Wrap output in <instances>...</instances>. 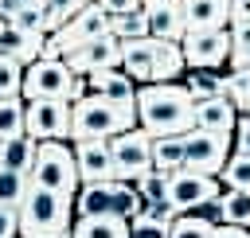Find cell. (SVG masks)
<instances>
[{
  "mask_svg": "<svg viewBox=\"0 0 250 238\" xmlns=\"http://www.w3.org/2000/svg\"><path fill=\"white\" fill-rule=\"evenodd\" d=\"M137 125L156 137H184L195 129V101L184 82H148L137 86Z\"/></svg>",
  "mask_w": 250,
  "mask_h": 238,
  "instance_id": "cell-1",
  "label": "cell"
},
{
  "mask_svg": "<svg viewBox=\"0 0 250 238\" xmlns=\"http://www.w3.org/2000/svg\"><path fill=\"white\" fill-rule=\"evenodd\" d=\"M74 226V199L39 183H27L20 203V238H70Z\"/></svg>",
  "mask_w": 250,
  "mask_h": 238,
  "instance_id": "cell-2",
  "label": "cell"
},
{
  "mask_svg": "<svg viewBox=\"0 0 250 238\" xmlns=\"http://www.w3.org/2000/svg\"><path fill=\"white\" fill-rule=\"evenodd\" d=\"M133 125L137 105H117L98 94H82L78 101H70V140H113Z\"/></svg>",
  "mask_w": 250,
  "mask_h": 238,
  "instance_id": "cell-3",
  "label": "cell"
},
{
  "mask_svg": "<svg viewBox=\"0 0 250 238\" xmlns=\"http://www.w3.org/2000/svg\"><path fill=\"white\" fill-rule=\"evenodd\" d=\"M86 90V78L74 74L62 59H35L31 66H23V90L20 98L23 101H35V98H59V101H78Z\"/></svg>",
  "mask_w": 250,
  "mask_h": 238,
  "instance_id": "cell-4",
  "label": "cell"
},
{
  "mask_svg": "<svg viewBox=\"0 0 250 238\" xmlns=\"http://www.w3.org/2000/svg\"><path fill=\"white\" fill-rule=\"evenodd\" d=\"M31 183L62 191L74 199L78 191V168H74V144L70 140H39L35 148V164H31Z\"/></svg>",
  "mask_w": 250,
  "mask_h": 238,
  "instance_id": "cell-5",
  "label": "cell"
},
{
  "mask_svg": "<svg viewBox=\"0 0 250 238\" xmlns=\"http://www.w3.org/2000/svg\"><path fill=\"white\" fill-rule=\"evenodd\" d=\"M109 152H113V179L137 183V179H145L152 172V137L141 125L117 133L109 140Z\"/></svg>",
  "mask_w": 250,
  "mask_h": 238,
  "instance_id": "cell-6",
  "label": "cell"
},
{
  "mask_svg": "<svg viewBox=\"0 0 250 238\" xmlns=\"http://www.w3.org/2000/svg\"><path fill=\"white\" fill-rule=\"evenodd\" d=\"M180 51H184L188 70H195V66L219 70L230 59V27L227 23L223 27H191V31H184Z\"/></svg>",
  "mask_w": 250,
  "mask_h": 238,
  "instance_id": "cell-7",
  "label": "cell"
},
{
  "mask_svg": "<svg viewBox=\"0 0 250 238\" xmlns=\"http://www.w3.org/2000/svg\"><path fill=\"white\" fill-rule=\"evenodd\" d=\"M230 152V137L227 133H211V129H188L184 133V168L199 172V176H219Z\"/></svg>",
  "mask_w": 250,
  "mask_h": 238,
  "instance_id": "cell-8",
  "label": "cell"
},
{
  "mask_svg": "<svg viewBox=\"0 0 250 238\" xmlns=\"http://www.w3.org/2000/svg\"><path fill=\"white\" fill-rule=\"evenodd\" d=\"M23 125L31 140H70V101L35 98L23 109Z\"/></svg>",
  "mask_w": 250,
  "mask_h": 238,
  "instance_id": "cell-9",
  "label": "cell"
},
{
  "mask_svg": "<svg viewBox=\"0 0 250 238\" xmlns=\"http://www.w3.org/2000/svg\"><path fill=\"white\" fill-rule=\"evenodd\" d=\"M219 195H223V187H219L215 176H199V172H188V168H180L176 176H168V203H172L176 215H188L199 203L219 199Z\"/></svg>",
  "mask_w": 250,
  "mask_h": 238,
  "instance_id": "cell-10",
  "label": "cell"
},
{
  "mask_svg": "<svg viewBox=\"0 0 250 238\" xmlns=\"http://www.w3.org/2000/svg\"><path fill=\"white\" fill-rule=\"evenodd\" d=\"M62 62L74 70V74H94V70H109V66H121V39L109 31V35H98L82 47H74L70 55H62Z\"/></svg>",
  "mask_w": 250,
  "mask_h": 238,
  "instance_id": "cell-11",
  "label": "cell"
},
{
  "mask_svg": "<svg viewBox=\"0 0 250 238\" xmlns=\"http://www.w3.org/2000/svg\"><path fill=\"white\" fill-rule=\"evenodd\" d=\"M74 168H78V183H105V179H113L109 140H74Z\"/></svg>",
  "mask_w": 250,
  "mask_h": 238,
  "instance_id": "cell-12",
  "label": "cell"
},
{
  "mask_svg": "<svg viewBox=\"0 0 250 238\" xmlns=\"http://www.w3.org/2000/svg\"><path fill=\"white\" fill-rule=\"evenodd\" d=\"M141 12H145V20H148V35H152V39H172V43L184 39L188 27H184V8H180V0H145Z\"/></svg>",
  "mask_w": 250,
  "mask_h": 238,
  "instance_id": "cell-13",
  "label": "cell"
},
{
  "mask_svg": "<svg viewBox=\"0 0 250 238\" xmlns=\"http://www.w3.org/2000/svg\"><path fill=\"white\" fill-rule=\"evenodd\" d=\"M86 90L98 94V98H105V101H117V105H137V82H133L121 66L86 74Z\"/></svg>",
  "mask_w": 250,
  "mask_h": 238,
  "instance_id": "cell-14",
  "label": "cell"
},
{
  "mask_svg": "<svg viewBox=\"0 0 250 238\" xmlns=\"http://www.w3.org/2000/svg\"><path fill=\"white\" fill-rule=\"evenodd\" d=\"M43 47H47V31H27V27L8 23L0 35V55L16 59L20 66H31L35 59H43Z\"/></svg>",
  "mask_w": 250,
  "mask_h": 238,
  "instance_id": "cell-15",
  "label": "cell"
},
{
  "mask_svg": "<svg viewBox=\"0 0 250 238\" xmlns=\"http://www.w3.org/2000/svg\"><path fill=\"white\" fill-rule=\"evenodd\" d=\"M152 55H156V39H152V35L121 39V70H125L137 86H148V82H152Z\"/></svg>",
  "mask_w": 250,
  "mask_h": 238,
  "instance_id": "cell-16",
  "label": "cell"
},
{
  "mask_svg": "<svg viewBox=\"0 0 250 238\" xmlns=\"http://www.w3.org/2000/svg\"><path fill=\"white\" fill-rule=\"evenodd\" d=\"M234 121H238V109L230 98H203L195 101V129H211V133H234Z\"/></svg>",
  "mask_w": 250,
  "mask_h": 238,
  "instance_id": "cell-17",
  "label": "cell"
},
{
  "mask_svg": "<svg viewBox=\"0 0 250 238\" xmlns=\"http://www.w3.org/2000/svg\"><path fill=\"white\" fill-rule=\"evenodd\" d=\"M184 27H223L230 23V0H180Z\"/></svg>",
  "mask_w": 250,
  "mask_h": 238,
  "instance_id": "cell-18",
  "label": "cell"
},
{
  "mask_svg": "<svg viewBox=\"0 0 250 238\" xmlns=\"http://www.w3.org/2000/svg\"><path fill=\"white\" fill-rule=\"evenodd\" d=\"M70 238H129V222L117 215H82L74 218Z\"/></svg>",
  "mask_w": 250,
  "mask_h": 238,
  "instance_id": "cell-19",
  "label": "cell"
},
{
  "mask_svg": "<svg viewBox=\"0 0 250 238\" xmlns=\"http://www.w3.org/2000/svg\"><path fill=\"white\" fill-rule=\"evenodd\" d=\"M184 70H188V62H184L180 43H172V39H156V55H152V82H180V78H184Z\"/></svg>",
  "mask_w": 250,
  "mask_h": 238,
  "instance_id": "cell-20",
  "label": "cell"
},
{
  "mask_svg": "<svg viewBox=\"0 0 250 238\" xmlns=\"http://www.w3.org/2000/svg\"><path fill=\"white\" fill-rule=\"evenodd\" d=\"M109 203H113V179H105V183H78V191H74V218H82V215H109Z\"/></svg>",
  "mask_w": 250,
  "mask_h": 238,
  "instance_id": "cell-21",
  "label": "cell"
},
{
  "mask_svg": "<svg viewBox=\"0 0 250 238\" xmlns=\"http://www.w3.org/2000/svg\"><path fill=\"white\" fill-rule=\"evenodd\" d=\"M35 148H39V140H31L27 133H23V137H12V140H0V164H4V168H12V172L31 176Z\"/></svg>",
  "mask_w": 250,
  "mask_h": 238,
  "instance_id": "cell-22",
  "label": "cell"
},
{
  "mask_svg": "<svg viewBox=\"0 0 250 238\" xmlns=\"http://www.w3.org/2000/svg\"><path fill=\"white\" fill-rule=\"evenodd\" d=\"M184 168V137H156L152 140V172L176 176Z\"/></svg>",
  "mask_w": 250,
  "mask_h": 238,
  "instance_id": "cell-23",
  "label": "cell"
},
{
  "mask_svg": "<svg viewBox=\"0 0 250 238\" xmlns=\"http://www.w3.org/2000/svg\"><path fill=\"white\" fill-rule=\"evenodd\" d=\"M184 86L191 94V101H203V98H219L223 94V74L219 70H207V66H195L184 74Z\"/></svg>",
  "mask_w": 250,
  "mask_h": 238,
  "instance_id": "cell-24",
  "label": "cell"
},
{
  "mask_svg": "<svg viewBox=\"0 0 250 238\" xmlns=\"http://www.w3.org/2000/svg\"><path fill=\"white\" fill-rule=\"evenodd\" d=\"M141 207H145V199H141V191H137V183H129V179H113V203H109V215H117V218H137L141 215Z\"/></svg>",
  "mask_w": 250,
  "mask_h": 238,
  "instance_id": "cell-25",
  "label": "cell"
},
{
  "mask_svg": "<svg viewBox=\"0 0 250 238\" xmlns=\"http://www.w3.org/2000/svg\"><path fill=\"white\" fill-rule=\"evenodd\" d=\"M223 98H230L238 113H246V109H250V66L223 70Z\"/></svg>",
  "mask_w": 250,
  "mask_h": 238,
  "instance_id": "cell-26",
  "label": "cell"
},
{
  "mask_svg": "<svg viewBox=\"0 0 250 238\" xmlns=\"http://www.w3.org/2000/svg\"><path fill=\"white\" fill-rule=\"evenodd\" d=\"M219 207H223V222H230V226H246V230H250V191L227 187V191L219 195Z\"/></svg>",
  "mask_w": 250,
  "mask_h": 238,
  "instance_id": "cell-27",
  "label": "cell"
},
{
  "mask_svg": "<svg viewBox=\"0 0 250 238\" xmlns=\"http://www.w3.org/2000/svg\"><path fill=\"white\" fill-rule=\"evenodd\" d=\"M23 109H27L23 98H0V140H12V137H23L27 133Z\"/></svg>",
  "mask_w": 250,
  "mask_h": 238,
  "instance_id": "cell-28",
  "label": "cell"
},
{
  "mask_svg": "<svg viewBox=\"0 0 250 238\" xmlns=\"http://www.w3.org/2000/svg\"><path fill=\"white\" fill-rule=\"evenodd\" d=\"M219 176H223V183H227V187L250 191V152H230Z\"/></svg>",
  "mask_w": 250,
  "mask_h": 238,
  "instance_id": "cell-29",
  "label": "cell"
},
{
  "mask_svg": "<svg viewBox=\"0 0 250 238\" xmlns=\"http://www.w3.org/2000/svg\"><path fill=\"white\" fill-rule=\"evenodd\" d=\"M27 176L23 172H12V168H4L0 164V203L4 207H20L23 203V195H27Z\"/></svg>",
  "mask_w": 250,
  "mask_h": 238,
  "instance_id": "cell-30",
  "label": "cell"
},
{
  "mask_svg": "<svg viewBox=\"0 0 250 238\" xmlns=\"http://www.w3.org/2000/svg\"><path fill=\"white\" fill-rule=\"evenodd\" d=\"M211 222L199 218V215H176L172 226H168V238H211Z\"/></svg>",
  "mask_w": 250,
  "mask_h": 238,
  "instance_id": "cell-31",
  "label": "cell"
},
{
  "mask_svg": "<svg viewBox=\"0 0 250 238\" xmlns=\"http://www.w3.org/2000/svg\"><path fill=\"white\" fill-rule=\"evenodd\" d=\"M78 12V0H43V31H59L70 16Z\"/></svg>",
  "mask_w": 250,
  "mask_h": 238,
  "instance_id": "cell-32",
  "label": "cell"
},
{
  "mask_svg": "<svg viewBox=\"0 0 250 238\" xmlns=\"http://www.w3.org/2000/svg\"><path fill=\"white\" fill-rule=\"evenodd\" d=\"M109 31H113L117 39H141V35H148V20H145V12L113 16V20H109Z\"/></svg>",
  "mask_w": 250,
  "mask_h": 238,
  "instance_id": "cell-33",
  "label": "cell"
},
{
  "mask_svg": "<svg viewBox=\"0 0 250 238\" xmlns=\"http://www.w3.org/2000/svg\"><path fill=\"white\" fill-rule=\"evenodd\" d=\"M20 90H23V66L0 55V98H20Z\"/></svg>",
  "mask_w": 250,
  "mask_h": 238,
  "instance_id": "cell-34",
  "label": "cell"
},
{
  "mask_svg": "<svg viewBox=\"0 0 250 238\" xmlns=\"http://www.w3.org/2000/svg\"><path fill=\"white\" fill-rule=\"evenodd\" d=\"M137 191H141L145 203H168V176L148 172L145 179H137Z\"/></svg>",
  "mask_w": 250,
  "mask_h": 238,
  "instance_id": "cell-35",
  "label": "cell"
},
{
  "mask_svg": "<svg viewBox=\"0 0 250 238\" xmlns=\"http://www.w3.org/2000/svg\"><path fill=\"white\" fill-rule=\"evenodd\" d=\"M129 238H168V222H152L145 215L129 218Z\"/></svg>",
  "mask_w": 250,
  "mask_h": 238,
  "instance_id": "cell-36",
  "label": "cell"
},
{
  "mask_svg": "<svg viewBox=\"0 0 250 238\" xmlns=\"http://www.w3.org/2000/svg\"><path fill=\"white\" fill-rule=\"evenodd\" d=\"M8 23H16V27H27V31H43V4H31V8L16 12Z\"/></svg>",
  "mask_w": 250,
  "mask_h": 238,
  "instance_id": "cell-37",
  "label": "cell"
},
{
  "mask_svg": "<svg viewBox=\"0 0 250 238\" xmlns=\"http://www.w3.org/2000/svg\"><path fill=\"white\" fill-rule=\"evenodd\" d=\"M0 238H20V207L0 203Z\"/></svg>",
  "mask_w": 250,
  "mask_h": 238,
  "instance_id": "cell-38",
  "label": "cell"
},
{
  "mask_svg": "<svg viewBox=\"0 0 250 238\" xmlns=\"http://www.w3.org/2000/svg\"><path fill=\"white\" fill-rule=\"evenodd\" d=\"M145 0H98V8L113 20V16H129V12H141Z\"/></svg>",
  "mask_w": 250,
  "mask_h": 238,
  "instance_id": "cell-39",
  "label": "cell"
},
{
  "mask_svg": "<svg viewBox=\"0 0 250 238\" xmlns=\"http://www.w3.org/2000/svg\"><path fill=\"white\" fill-rule=\"evenodd\" d=\"M230 144H234V152H250V117L246 113H238L234 133H230Z\"/></svg>",
  "mask_w": 250,
  "mask_h": 238,
  "instance_id": "cell-40",
  "label": "cell"
},
{
  "mask_svg": "<svg viewBox=\"0 0 250 238\" xmlns=\"http://www.w3.org/2000/svg\"><path fill=\"white\" fill-rule=\"evenodd\" d=\"M188 215H199V218H207L211 226H219L223 222V207H219V199H207V203H199L195 211H188Z\"/></svg>",
  "mask_w": 250,
  "mask_h": 238,
  "instance_id": "cell-41",
  "label": "cell"
},
{
  "mask_svg": "<svg viewBox=\"0 0 250 238\" xmlns=\"http://www.w3.org/2000/svg\"><path fill=\"white\" fill-rule=\"evenodd\" d=\"M31 4H43V0H0V16H4V20H12L16 12L31 8Z\"/></svg>",
  "mask_w": 250,
  "mask_h": 238,
  "instance_id": "cell-42",
  "label": "cell"
},
{
  "mask_svg": "<svg viewBox=\"0 0 250 238\" xmlns=\"http://www.w3.org/2000/svg\"><path fill=\"white\" fill-rule=\"evenodd\" d=\"M211 238H250V230H246V226H230V222H219V226L211 230Z\"/></svg>",
  "mask_w": 250,
  "mask_h": 238,
  "instance_id": "cell-43",
  "label": "cell"
},
{
  "mask_svg": "<svg viewBox=\"0 0 250 238\" xmlns=\"http://www.w3.org/2000/svg\"><path fill=\"white\" fill-rule=\"evenodd\" d=\"M230 20L250 23V0H230Z\"/></svg>",
  "mask_w": 250,
  "mask_h": 238,
  "instance_id": "cell-44",
  "label": "cell"
},
{
  "mask_svg": "<svg viewBox=\"0 0 250 238\" xmlns=\"http://www.w3.org/2000/svg\"><path fill=\"white\" fill-rule=\"evenodd\" d=\"M4 27H8V20H4V16H0V35H4Z\"/></svg>",
  "mask_w": 250,
  "mask_h": 238,
  "instance_id": "cell-45",
  "label": "cell"
},
{
  "mask_svg": "<svg viewBox=\"0 0 250 238\" xmlns=\"http://www.w3.org/2000/svg\"><path fill=\"white\" fill-rule=\"evenodd\" d=\"M82 4H98V0H78V8H82Z\"/></svg>",
  "mask_w": 250,
  "mask_h": 238,
  "instance_id": "cell-46",
  "label": "cell"
},
{
  "mask_svg": "<svg viewBox=\"0 0 250 238\" xmlns=\"http://www.w3.org/2000/svg\"><path fill=\"white\" fill-rule=\"evenodd\" d=\"M246 117H250V109H246Z\"/></svg>",
  "mask_w": 250,
  "mask_h": 238,
  "instance_id": "cell-47",
  "label": "cell"
}]
</instances>
